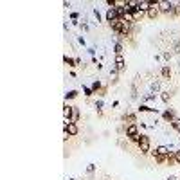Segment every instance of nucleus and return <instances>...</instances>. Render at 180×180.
<instances>
[{
	"label": "nucleus",
	"instance_id": "obj_16",
	"mask_svg": "<svg viewBox=\"0 0 180 180\" xmlns=\"http://www.w3.org/2000/svg\"><path fill=\"white\" fill-rule=\"evenodd\" d=\"M171 126H173V128H175V130H177V132L180 133V119H178V117H177V119L171 122Z\"/></svg>",
	"mask_w": 180,
	"mask_h": 180
},
{
	"label": "nucleus",
	"instance_id": "obj_18",
	"mask_svg": "<svg viewBox=\"0 0 180 180\" xmlns=\"http://www.w3.org/2000/svg\"><path fill=\"white\" fill-rule=\"evenodd\" d=\"M83 92H85V96H88V97L94 94V90H92V88H88V86H83Z\"/></svg>",
	"mask_w": 180,
	"mask_h": 180
},
{
	"label": "nucleus",
	"instance_id": "obj_17",
	"mask_svg": "<svg viewBox=\"0 0 180 180\" xmlns=\"http://www.w3.org/2000/svg\"><path fill=\"white\" fill-rule=\"evenodd\" d=\"M63 60H65V63H67V65H70V67H76V60H72V58H69V56H65Z\"/></svg>",
	"mask_w": 180,
	"mask_h": 180
},
{
	"label": "nucleus",
	"instance_id": "obj_8",
	"mask_svg": "<svg viewBox=\"0 0 180 180\" xmlns=\"http://www.w3.org/2000/svg\"><path fill=\"white\" fill-rule=\"evenodd\" d=\"M78 119H79V108L78 106H72V114H70V122H78Z\"/></svg>",
	"mask_w": 180,
	"mask_h": 180
},
{
	"label": "nucleus",
	"instance_id": "obj_22",
	"mask_svg": "<svg viewBox=\"0 0 180 180\" xmlns=\"http://www.w3.org/2000/svg\"><path fill=\"white\" fill-rule=\"evenodd\" d=\"M175 15H178V16H180V4L175 5Z\"/></svg>",
	"mask_w": 180,
	"mask_h": 180
},
{
	"label": "nucleus",
	"instance_id": "obj_13",
	"mask_svg": "<svg viewBox=\"0 0 180 180\" xmlns=\"http://www.w3.org/2000/svg\"><path fill=\"white\" fill-rule=\"evenodd\" d=\"M70 114H72V106L65 104V108H63V115H65V119H67V121L70 119Z\"/></svg>",
	"mask_w": 180,
	"mask_h": 180
},
{
	"label": "nucleus",
	"instance_id": "obj_6",
	"mask_svg": "<svg viewBox=\"0 0 180 180\" xmlns=\"http://www.w3.org/2000/svg\"><path fill=\"white\" fill-rule=\"evenodd\" d=\"M119 20V15H117V9L114 7V9H108L106 11V22H110V23H114V22Z\"/></svg>",
	"mask_w": 180,
	"mask_h": 180
},
{
	"label": "nucleus",
	"instance_id": "obj_2",
	"mask_svg": "<svg viewBox=\"0 0 180 180\" xmlns=\"http://www.w3.org/2000/svg\"><path fill=\"white\" fill-rule=\"evenodd\" d=\"M137 146H139V151L140 153H150V137L148 135H140L139 140H137Z\"/></svg>",
	"mask_w": 180,
	"mask_h": 180
},
{
	"label": "nucleus",
	"instance_id": "obj_19",
	"mask_svg": "<svg viewBox=\"0 0 180 180\" xmlns=\"http://www.w3.org/2000/svg\"><path fill=\"white\" fill-rule=\"evenodd\" d=\"M78 96V92L76 90H70V92H67V99H74Z\"/></svg>",
	"mask_w": 180,
	"mask_h": 180
},
{
	"label": "nucleus",
	"instance_id": "obj_9",
	"mask_svg": "<svg viewBox=\"0 0 180 180\" xmlns=\"http://www.w3.org/2000/svg\"><path fill=\"white\" fill-rule=\"evenodd\" d=\"M162 117H164V121H168V122H173V121L177 119L175 114H173V110H166V112L162 114Z\"/></svg>",
	"mask_w": 180,
	"mask_h": 180
},
{
	"label": "nucleus",
	"instance_id": "obj_14",
	"mask_svg": "<svg viewBox=\"0 0 180 180\" xmlns=\"http://www.w3.org/2000/svg\"><path fill=\"white\" fill-rule=\"evenodd\" d=\"M101 88H103V86H101L99 81H94V85H92V90H94V94H99Z\"/></svg>",
	"mask_w": 180,
	"mask_h": 180
},
{
	"label": "nucleus",
	"instance_id": "obj_5",
	"mask_svg": "<svg viewBox=\"0 0 180 180\" xmlns=\"http://www.w3.org/2000/svg\"><path fill=\"white\" fill-rule=\"evenodd\" d=\"M160 9H159V2H151V7H150V11H148V18H151V20H155L157 16H159Z\"/></svg>",
	"mask_w": 180,
	"mask_h": 180
},
{
	"label": "nucleus",
	"instance_id": "obj_21",
	"mask_svg": "<svg viewBox=\"0 0 180 180\" xmlns=\"http://www.w3.org/2000/svg\"><path fill=\"white\" fill-rule=\"evenodd\" d=\"M175 162H177V164H180V150H177V151H175Z\"/></svg>",
	"mask_w": 180,
	"mask_h": 180
},
{
	"label": "nucleus",
	"instance_id": "obj_10",
	"mask_svg": "<svg viewBox=\"0 0 180 180\" xmlns=\"http://www.w3.org/2000/svg\"><path fill=\"white\" fill-rule=\"evenodd\" d=\"M122 121H130V124H137V117L133 114H124L122 115Z\"/></svg>",
	"mask_w": 180,
	"mask_h": 180
},
{
	"label": "nucleus",
	"instance_id": "obj_15",
	"mask_svg": "<svg viewBox=\"0 0 180 180\" xmlns=\"http://www.w3.org/2000/svg\"><path fill=\"white\" fill-rule=\"evenodd\" d=\"M114 51H115V56H121L122 54V43H115Z\"/></svg>",
	"mask_w": 180,
	"mask_h": 180
},
{
	"label": "nucleus",
	"instance_id": "obj_3",
	"mask_svg": "<svg viewBox=\"0 0 180 180\" xmlns=\"http://www.w3.org/2000/svg\"><path fill=\"white\" fill-rule=\"evenodd\" d=\"M65 133H67V135H70V137H76V135L79 133V128H78V124L65 119Z\"/></svg>",
	"mask_w": 180,
	"mask_h": 180
},
{
	"label": "nucleus",
	"instance_id": "obj_7",
	"mask_svg": "<svg viewBox=\"0 0 180 180\" xmlns=\"http://www.w3.org/2000/svg\"><path fill=\"white\" fill-rule=\"evenodd\" d=\"M115 70H117V72H122V70H124V58H122V54H121V56H115Z\"/></svg>",
	"mask_w": 180,
	"mask_h": 180
},
{
	"label": "nucleus",
	"instance_id": "obj_20",
	"mask_svg": "<svg viewBox=\"0 0 180 180\" xmlns=\"http://www.w3.org/2000/svg\"><path fill=\"white\" fill-rule=\"evenodd\" d=\"M169 97H171V94H169V92H164V94H162V99L166 101V103L169 101Z\"/></svg>",
	"mask_w": 180,
	"mask_h": 180
},
{
	"label": "nucleus",
	"instance_id": "obj_1",
	"mask_svg": "<svg viewBox=\"0 0 180 180\" xmlns=\"http://www.w3.org/2000/svg\"><path fill=\"white\" fill-rule=\"evenodd\" d=\"M126 126V124H124ZM126 137L132 140V142H137L140 137V133H139V126L137 124H128L126 126Z\"/></svg>",
	"mask_w": 180,
	"mask_h": 180
},
{
	"label": "nucleus",
	"instance_id": "obj_4",
	"mask_svg": "<svg viewBox=\"0 0 180 180\" xmlns=\"http://www.w3.org/2000/svg\"><path fill=\"white\" fill-rule=\"evenodd\" d=\"M159 9L164 15H175V4L173 2H159Z\"/></svg>",
	"mask_w": 180,
	"mask_h": 180
},
{
	"label": "nucleus",
	"instance_id": "obj_11",
	"mask_svg": "<svg viewBox=\"0 0 180 180\" xmlns=\"http://www.w3.org/2000/svg\"><path fill=\"white\" fill-rule=\"evenodd\" d=\"M132 16H133V22H140L142 20V16H144V11H140L139 7H137V11H135Z\"/></svg>",
	"mask_w": 180,
	"mask_h": 180
},
{
	"label": "nucleus",
	"instance_id": "obj_12",
	"mask_svg": "<svg viewBox=\"0 0 180 180\" xmlns=\"http://www.w3.org/2000/svg\"><path fill=\"white\" fill-rule=\"evenodd\" d=\"M162 76H164L166 79H169V78H171V69H169L168 65H164V67H162Z\"/></svg>",
	"mask_w": 180,
	"mask_h": 180
}]
</instances>
